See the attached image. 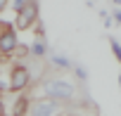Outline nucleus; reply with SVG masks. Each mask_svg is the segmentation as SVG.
Returning <instances> with one entry per match:
<instances>
[{
    "mask_svg": "<svg viewBox=\"0 0 121 116\" xmlns=\"http://www.w3.org/2000/svg\"><path fill=\"white\" fill-rule=\"evenodd\" d=\"M43 90H45L48 99H55V102L71 99L74 92H76V88H74L71 83H67V81H48V83L43 85Z\"/></svg>",
    "mask_w": 121,
    "mask_h": 116,
    "instance_id": "f257e3e1",
    "label": "nucleus"
},
{
    "mask_svg": "<svg viewBox=\"0 0 121 116\" xmlns=\"http://www.w3.org/2000/svg\"><path fill=\"white\" fill-rule=\"evenodd\" d=\"M38 19V3L36 0H26V5L17 12V21H14V29L24 31L29 26H33V21Z\"/></svg>",
    "mask_w": 121,
    "mask_h": 116,
    "instance_id": "f03ea898",
    "label": "nucleus"
},
{
    "mask_svg": "<svg viewBox=\"0 0 121 116\" xmlns=\"http://www.w3.org/2000/svg\"><path fill=\"white\" fill-rule=\"evenodd\" d=\"M57 111H59V102L48 99V97L31 104V116H55Z\"/></svg>",
    "mask_w": 121,
    "mask_h": 116,
    "instance_id": "7ed1b4c3",
    "label": "nucleus"
},
{
    "mask_svg": "<svg viewBox=\"0 0 121 116\" xmlns=\"http://www.w3.org/2000/svg\"><path fill=\"white\" fill-rule=\"evenodd\" d=\"M17 33H14V29H3L0 31V52L3 54H12L14 50H17Z\"/></svg>",
    "mask_w": 121,
    "mask_h": 116,
    "instance_id": "20e7f679",
    "label": "nucleus"
},
{
    "mask_svg": "<svg viewBox=\"0 0 121 116\" xmlns=\"http://www.w3.org/2000/svg\"><path fill=\"white\" fill-rule=\"evenodd\" d=\"M29 69L26 66H14L12 69V78H10V88L12 90H24L29 85Z\"/></svg>",
    "mask_w": 121,
    "mask_h": 116,
    "instance_id": "39448f33",
    "label": "nucleus"
},
{
    "mask_svg": "<svg viewBox=\"0 0 121 116\" xmlns=\"http://www.w3.org/2000/svg\"><path fill=\"white\" fill-rule=\"evenodd\" d=\"M45 50H48V47H45V43H43V40H36V43L31 45V54H36V57H43V54H45Z\"/></svg>",
    "mask_w": 121,
    "mask_h": 116,
    "instance_id": "423d86ee",
    "label": "nucleus"
},
{
    "mask_svg": "<svg viewBox=\"0 0 121 116\" xmlns=\"http://www.w3.org/2000/svg\"><path fill=\"white\" fill-rule=\"evenodd\" d=\"M52 64L59 66V69H67V66H69V59H67V57H62V54H55V57H52Z\"/></svg>",
    "mask_w": 121,
    "mask_h": 116,
    "instance_id": "0eeeda50",
    "label": "nucleus"
},
{
    "mask_svg": "<svg viewBox=\"0 0 121 116\" xmlns=\"http://www.w3.org/2000/svg\"><path fill=\"white\" fill-rule=\"evenodd\" d=\"M24 111H26V99H24V97H19V99H17V104H14V116H22Z\"/></svg>",
    "mask_w": 121,
    "mask_h": 116,
    "instance_id": "6e6552de",
    "label": "nucleus"
},
{
    "mask_svg": "<svg viewBox=\"0 0 121 116\" xmlns=\"http://www.w3.org/2000/svg\"><path fill=\"white\" fill-rule=\"evenodd\" d=\"M109 43H112V52H114V54H116V59H119V62H121V43H119V40H114V38H112V40H109Z\"/></svg>",
    "mask_w": 121,
    "mask_h": 116,
    "instance_id": "1a4fd4ad",
    "label": "nucleus"
},
{
    "mask_svg": "<svg viewBox=\"0 0 121 116\" xmlns=\"http://www.w3.org/2000/svg\"><path fill=\"white\" fill-rule=\"evenodd\" d=\"M24 5H26V0H14V10H17V12H19Z\"/></svg>",
    "mask_w": 121,
    "mask_h": 116,
    "instance_id": "9d476101",
    "label": "nucleus"
},
{
    "mask_svg": "<svg viewBox=\"0 0 121 116\" xmlns=\"http://www.w3.org/2000/svg\"><path fill=\"white\" fill-rule=\"evenodd\" d=\"M76 74H78V76H81V78H86V76H88V74H86V69H83V66H76Z\"/></svg>",
    "mask_w": 121,
    "mask_h": 116,
    "instance_id": "9b49d317",
    "label": "nucleus"
},
{
    "mask_svg": "<svg viewBox=\"0 0 121 116\" xmlns=\"http://www.w3.org/2000/svg\"><path fill=\"white\" fill-rule=\"evenodd\" d=\"M114 19H116V21H119V24H121V12H119V10H116V12H114Z\"/></svg>",
    "mask_w": 121,
    "mask_h": 116,
    "instance_id": "f8f14e48",
    "label": "nucleus"
},
{
    "mask_svg": "<svg viewBox=\"0 0 121 116\" xmlns=\"http://www.w3.org/2000/svg\"><path fill=\"white\" fill-rule=\"evenodd\" d=\"M5 7H7V0H0V12H3Z\"/></svg>",
    "mask_w": 121,
    "mask_h": 116,
    "instance_id": "ddd939ff",
    "label": "nucleus"
},
{
    "mask_svg": "<svg viewBox=\"0 0 121 116\" xmlns=\"http://www.w3.org/2000/svg\"><path fill=\"white\" fill-rule=\"evenodd\" d=\"M0 116H5V104H3V99H0Z\"/></svg>",
    "mask_w": 121,
    "mask_h": 116,
    "instance_id": "4468645a",
    "label": "nucleus"
},
{
    "mask_svg": "<svg viewBox=\"0 0 121 116\" xmlns=\"http://www.w3.org/2000/svg\"><path fill=\"white\" fill-rule=\"evenodd\" d=\"M114 3H116V5H121V0H114Z\"/></svg>",
    "mask_w": 121,
    "mask_h": 116,
    "instance_id": "2eb2a0df",
    "label": "nucleus"
},
{
    "mask_svg": "<svg viewBox=\"0 0 121 116\" xmlns=\"http://www.w3.org/2000/svg\"><path fill=\"white\" fill-rule=\"evenodd\" d=\"M119 83H121V74H119Z\"/></svg>",
    "mask_w": 121,
    "mask_h": 116,
    "instance_id": "dca6fc26",
    "label": "nucleus"
}]
</instances>
